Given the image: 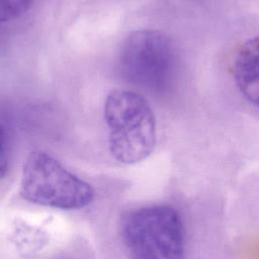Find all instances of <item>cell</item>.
Listing matches in <instances>:
<instances>
[{
	"mask_svg": "<svg viewBox=\"0 0 259 259\" xmlns=\"http://www.w3.org/2000/svg\"><path fill=\"white\" fill-rule=\"evenodd\" d=\"M111 156L119 163L133 165L147 159L156 146L155 114L141 94L126 90L110 91L104 101Z\"/></svg>",
	"mask_w": 259,
	"mask_h": 259,
	"instance_id": "1",
	"label": "cell"
},
{
	"mask_svg": "<svg viewBox=\"0 0 259 259\" xmlns=\"http://www.w3.org/2000/svg\"><path fill=\"white\" fill-rule=\"evenodd\" d=\"M20 195L34 204L69 210L89 205L94 199V190L53 156L35 150L24 162Z\"/></svg>",
	"mask_w": 259,
	"mask_h": 259,
	"instance_id": "2",
	"label": "cell"
},
{
	"mask_svg": "<svg viewBox=\"0 0 259 259\" xmlns=\"http://www.w3.org/2000/svg\"><path fill=\"white\" fill-rule=\"evenodd\" d=\"M120 234L126 249L141 259H178L184 253V228L179 213L168 205L127 211Z\"/></svg>",
	"mask_w": 259,
	"mask_h": 259,
	"instance_id": "3",
	"label": "cell"
},
{
	"mask_svg": "<svg viewBox=\"0 0 259 259\" xmlns=\"http://www.w3.org/2000/svg\"><path fill=\"white\" fill-rule=\"evenodd\" d=\"M233 76L245 98L259 107V36L239 48L233 62Z\"/></svg>",
	"mask_w": 259,
	"mask_h": 259,
	"instance_id": "5",
	"label": "cell"
},
{
	"mask_svg": "<svg viewBox=\"0 0 259 259\" xmlns=\"http://www.w3.org/2000/svg\"><path fill=\"white\" fill-rule=\"evenodd\" d=\"M32 0H0V22L16 19L25 14Z\"/></svg>",
	"mask_w": 259,
	"mask_h": 259,
	"instance_id": "6",
	"label": "cell"
},
{
	"mask_svg": "<svg viewBox=\"0 0 259 259\" xmlns=\"http://www.w3.org/2000/svg\"><path fill=\"white\" fill-rule=\"evenodd\" d=\"M118 64L130 83L158 92L167 89L173 80L176 54L166 34L154 29H140L124 39Z\"/></svg>",
	"mask_w": 259,
	"mask_h": 259,
	"instance_id": "4",
	"label": "cell"
},
{
	"mask_svg": "<svg viewBox=\"0 0 259 259\" xmlns=\"http://www.w3.org/2000/svg\"><path fill=\"white\" fill-rule=\"evenodd\" d=\"M8 147H7V139L3 125L0 122V180L5 177L8 171Z\"/></svg>",
	"mask_w": 259,
	"mask_h": 259,
	"instance_id": "7",
	"label": "cell"
}]
</instances>
